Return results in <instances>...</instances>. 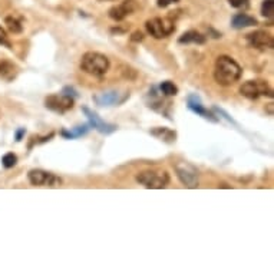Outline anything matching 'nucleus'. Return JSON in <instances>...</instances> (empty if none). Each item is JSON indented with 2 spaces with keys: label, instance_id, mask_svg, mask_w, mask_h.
Listing matches in <instances>:
<instances>
[{
  "label": "nucleus",
  "instance_id": "16",
  "mask_svg": "<svg viewBox=\"0 0 274 274\" xmlns=\"http://www.w3.org/2000/svg\"><path fill=\"white\" fill-rule=\"evenodd\" d=\"M17 75V68L12 62L0 61V78L5 81H13Z\"/></svg>",
  "mask_w": 274,
  "mask_h": 274
},
{
  "label": "nucleus",
  "instance_id": "13",
  "mask_svg": "<svg viewBox=\"0 0 274 274\" xmlns=\"http://www.w3.org/2000/svg\"><path fill=\"white\" fill-rule=\"evenodd\" d=\"M130 95H123L121 96V93L116 91L111 92H102L99 95L93 96V101L98 104L99 107H112V105H119L122 102H125V99L128 98Z\"/></svg>",
  "mask_w": 274,
  "mask_h": 274
},
{
  "label": "nucleus",
  "instance_id": "29",
  "mask_svg": "<svg viewBox=\"0 0 274 274\" xmlns=\"http://www.w3.org/2000/svg\"><path fill=\"white\" fill-rule=\"evenodd\" d=\"M144 40V33L142 32H134L132 33V36H131V42H135V43H138V42H142Z\"/></svg>",
  "mask_w": 274,
  "mask_h": 274
},
{
  "label": "nucleus",
  "instance_id": "2",
  "mask_svg": "<svg viewBox=\"0 0 274 274\" xmlns=\"http://www.w3.org/2000/svg\"><path fill=\"white\" fill-rule=\"evenodd\" d=\"M109 66H111L109 59L99 52H86L81 59V69L91 77H104L109 70Z\"/></svg>",
  "mask_w": 274,
  "mask_h": 274
},
{
  "label": "nucleus",
  "instance_id": "10",
  "mask_svg": "<svg viewBox=\"0 0 274 274\" xmlns=\"http://www.w3.org/2000/svg\"><path fill=\"white\" fill-rule=\"evenodd\" d=\"M139 9L137 0H123L121 5H116L108 10L109 17L115 20V22H121L128 15H132L134 12H137Z\"/></svg>",
  "mask_w": 274,
  "mask_h": 274
},
{
  "label": "nucleus",
  "instance_id": "32",
  "mask_svg": "<svg viewBox=\"0 0 274 274\" xmlns=\"http://www.w3.org/2000/svg\"><path fill=\"white\" fill-rule=\"evenodd\" d=\"M268 115H273V104H268Z\"/></svg>",
  "mask_w": 274,
  "mask_h": 274
},
{
  "label": "nucleus",
  "instance_id": "3",
  "mask_svg": "<svg viewBox=\"0 0 274 274\" xmlns=\"http://www.w3.org/2000/svg\"><path fill=\"white\" fill-rule=\"evenodd\" d=\"M145 28L154 39H164L176 32V23L171 17H154L151 20H146Z\"/></svg>",
  "mask_w": 274,
  "mask_h": 274
},
{
  "label": "nucleus",
  "instance_id": "24",
  "mask_svg": "<svg viewBox=\"0 0 274 274\" xmlns=\"http://www.w3.org/2000/svg\"><path fill=\"white\" fill-rule=\"evenodd\" d=\"M213 111H214V112H215V114H217V115H221V116H222V118H226V119H227V121H229V122H231V123H234V125H237V122L234 121V119H233V118H231V116H230V115L227 114V112H226V111H224V109H221V108L214 107V108H213Z\"/></svg>",
  "mask_w": 274,
  "mask_h": 274
},
{
  "label": "nucleus",
  "instance_id": "4",
  "mask_svg": "<svg viewBox=\"0 0 274 274\" xmlns=\"http://www.w3.org/2000/svg\"><path fill=\"white\" fill-rule=\"evenodd\" d=\"M137 181L145 188L162 190L169 184V176L165 171H142L137 176Z\"/></svg>",
  "mask_w": 274,
  "mask_h": 274
},
{
  "label": "nucleus",
  "instance_id": "26",
  "mask_svg": "<svg viewBox=\"0 0 274 274\" xmlns=\"http://www.w3.org/2000/svg\"><path fill=\"white\" fill-rule=\"evenodd\" d=\"M0 45L2 46H6V47H10V42H9L8 39V35H6V32H5V29L0 26Z\"/></svg>",
  "mask_w": 274,
  "mask_h": 274
},
{
  "label": "nucleus",
  "instance_id": "33",
  "mask_svg": "<svg viewBox=\"0 0 274 274\" xmlns=\"http://www.w3.org/2000/svg\"><path fill=\"white\" fill-rule=\"evenodd\" d=\"M220 187H221V188H230L229 185H226V184H221Z\"/></svg>",
  "mask_w": 274,
  "mask_h": 274
},
{
  "label": "nucleus",
  "instance_id": "8",
  "mask_svg": "<svg viewBox=\"0 0 274 274\" xmlns=\"http://www.w3.org/2000/svg\"><path fill=\"white\" fill-rule=\"evenodd\" d=\"M45 107L55 114H65L73 108V98L66 95H49L45 99Z\"/></svg>",
  "mask_w": 274,
  "mask_h": 274
},
{
  "label": "nucleus",
  "instance_id": "20",
  "mask_svg": "<svg viewBox=\"0 0 274 274\" xmlns=\"http://www.w3.org/2000/svg\"><path fill=\"white\" fill-rule=\"evenodd\" d=\"M160 91L161 93H164L165 96H176L177 93H178V88L174 85V82L164 81V82L160 85Z\"/></svg>",
  "mask_w": 274,
  "mask_h": 274
},
{
  "label": "nucleus",
  "instance_id": "15",
  "mask_svg": "<svg viewBox=\"0 0 274 274\" xmlns=\"http://www.w3.org/2000/svg\"><path fill=\"white\" fill-rule=\"evenodd\" d=\"M207 42V38L197 31H188L183 33L178 38V43L180 45H188V43H195V45H204Z\"/></svg>",
  "mask_w": 274,
  "mask_h": 274
},
{
  "label": "nucleus",
  "instance_id": "12",
  "mask_svg": "<svg viewBox=\"0 0 274 274\" xmlns=\"http://www.w3.org/2000/svg\"><path fill=\"white\" fill-rule=\"evenodd\" d=\"M187 104H188V109H190L191 112L197 114L198 116H203L207 121L218 122V119H220L214 112H211V111H208V109L203 107V104H201V101H200L197 95H190L188 99H187Z\"/></svg>",
  "mask_w": 274,
  "mask_h": 274
},
{
  "label": "nucleus",
  "instance_id": "34",
  "mask_svg": "<svg viewBox=\"0 0 274 274\" xmlns=\"http://www.w3.org/2000/svg\"><path fill=\"white\" fill-rule=\"evenodd\" d=\"M99 2H116V0H99Z\"/></svg>",
  "mask_w": 274,
  "mask_h": 274
},
{
  "label": "nucleus",
  "instance_id": "1",
  "mask_svg": "<svg viewBox=\"0 0 274 274\" xmlns=\"http://www.w3.org/2000/svg\"><path fill=\"white\" fill-rule=\"evenodd\" d=\"M243 69L231 56L221 55L215 61L214 66V79L221 86H231L240 81Z\"/></svg>",
  "mask_w": 274,
  "mask_h": 274
},
{
  "label": "nucleus",
  "instance_id": "6",
  "mask_svg": "<svg viewBox=\"0 0 274 274\" xmlns=\"http://www.w3.org/2000/svg\"><path fill=\"white\" fill-rule=\"evenodd\" d=\"M28 180L33 187H51V188H55V187H59L62 184V180L59 177H56L52 172H47L45 169H39V168L31 169L28 172Z\"/></svg>",
  "mask_w": 274,
  "mask_h": 274
},
{
  "label": "nucleus",
  "instance_id": "11",
  "mask_svg": "<svg viewBox=\"0 0 274 274\" xmlns=\"http://www.w3.org/2000/svg\"><path fill=\"white\" fill-rule=\"evenodd\" d=\"M82 111H84L85 116H86V118H88V121H89V127L95 128V130L98 131V132H101V134H104V135H109V134H112V132L116 131V125L102 121V119L98 116V114H96V112H93V111H91L89 108L84 107L82 108Z\"/></svg>",
  "mask_w": 274,
  "mask_h": 274
},
{
  "label": "nucleus",
  "instance_id": "5",
  "mask_svg": "<svg viewBox=\"0 0 274 274\" xmlns=\"http://www.w3.org/2000/svg\"><path fill=\"white\" fill-rule=\"evenodd\" d=\"M240 93L250 101H256L260 96L273 98V91L266 81H247L240 86Z\"/></svg>",
  "mask_w": 274,
  "mask_h": 274
},
{
  "label": "nucleus",
  "instance_id": "14",
  "mask_svg": "<svg viewBox=\"0 0 274 274\" xmlns=\"http://www.w3.org/2000/svg\"><path fill=\"white\" fill-rule=\"evenodd\" d=\"M257 24V19H254L253 16L247 13H237L231 19V26L234 29H245V28H252Z\"/></svg>",
  "mask_w": 274,
  "mask_h": 274
},
{
  "label": "nucleus",
  "instance_id": "31",
  "mask_svg": "<svg viewBox=\"0 0 274 274\" xmlns=\"http://www.w3.org/2000/svg\"><path fill=\"white\" fill-rule=\"evenodd\" d=\"M208 32H210V35H211V38H214V39L221 38V33H218V32L214 31L213 28H210V29H208Z\"/></svg>",
  "mask_w": 274,
  "mask_h": 274
},
{
  "label": "nucleus",
  "instance_id": "21",
  "mask_svg": "<svg viewBox=\"0 0 274 274\" xmlns=\"http://www.w3.org/2000/svg\"><path fill=\"white\" fill-rule=\"evenodd\" d=\"M5 23H6L8 29L12 32V33H22L23 31L22 23L19 22L16 17H13V16H8V17L5 19Z\"/></svg>",
  "mask_w": 274,
  "mask_h": 274
},
{
  "label": "nucleus",
  "instance_id": "7",
  "mask_svg": "<svg viewBox=\"0 0 274 274\" xmlns=\"http://www.w3.org/2000/svg\"><path fill=\"white\" fill-rule=\"evenodd\" d=\"M176 172L178 180L187 188H197L198 187V171L194 165L188 162H178L176 165Z\"/></svg>",
  "mask_w": 274,
  "mask_h": 274
},
{
  "label": "nucleus",
  "instance_id": "9",
  "mask_svg": "<svg viewBox=\"0 0 274 274\" xmlns=\"http://www.w3.org/2000/svg\"><path fill=\"white\" fill-rule=\"evenodd\" d=\"M245 40H247V45L253 49L267 51V49H273L274 47L273 36L264 31H256L253 33H248Z\"/></svg>",
  "mask_w": 274,
  "mask_h": 274
},
{
  "label": "nucleus",
  "instance_id": "18",
  "mask_svg": "<svg viewBox=\"0 0 274 274\" xmlns=\"http://www.w3.org/2000/svg\"><path fill=\"white\" fill-rule=\"evenodd\" d=\"M146 104L148 107L153 108L154 111H160L162 112V107H164V101L161 98V95L157 92V88L154 86L151 88V91L148 92V96H146Z\"/></svg>",
  "mask_w": 274,
  "mask_h": 274
},
{
  "label": "nucleus",
  "instance_id": "22",
  "mask_svg": "<svg viewBox=\"0 0 274 274\" xmlns=\"http://www.w3.org/2000/svg\"><path fill=\"white\" fill-rule=\"evenodd\" d=\"M261 15L264 16V17H273L274 13V0H263V3H261Z\"/></svg>",
  "mask_w": 274,
  "mask_h": 274
},
{
  "label": "nucleus",
  "instance_id": "19",
  "mask_svg": "<svg viewBox=\"0 0 274 274\" xmlns=\"http://www.w3.org/2000/svg\"><path fill=\"white\" fill-rule=\"evenodd\" d=\"M89 123L88 125H81V127H77V128H73V130H62L61 131V135L63 138H66V139H73V138H79L82 137V135H86L88 134V131H89Z\"/></svg>",
  "mask_w": 274,
  "mask_h": 274
},
{
  "label": "nucleus",
  "instance_id": "27",
  "mask_svg": "<svg viewBox=\"0 0 274 274\" xmlns=\"http://www.w3.org/2000/svg\"><path fill=\"white\" fill-rule=\"evenodd\" d=\"M178 2L180 0H157V5H158V8L165 9L168 6H171V5H176Z\"/></svg>",
  "mask_w": 274,
  "mask_h": 274
},
{
  "label": "nucleus",
  "instance_id": "25",
  "mask_svg": "<svg viewBox=\"0 0 274 274\" xmlns=\"http://www.w3.org/2000/svg\"><path fill=\"white\" fill-rule=\"evenodd\" d=\"M248 2H250V0H229L230 5L236 9L247 8V6H248Z\"/></svg>",
  "mask_w": 274,
  "mask_h": 274
},
{
  "label": "nucleus",
  "instance_id": "17",
  "mask_svg": "<svg viewBox=\"0 0 274 274\" xmlns=\"http://www.w3.org/2000/svg\"><path fill=\"white\" fill-rule=\"evenodd\" d=\"M151 135H154L155 138H158V139H162L164 142H168V144L174 142L177 138L176 131L169 130V128H164V127H162V128L158 127V128L151 130Z\"/></svg>",
  "mask_w": 274,
  "mask_h": 274
},
{
  "label": "nucleus",
  "instance_id": "28",
  "mask_svg": "<svg viewBox=\"0 0 274 274\" xmlns=\"http://www.w3.org/2000/svg\"><path fill=\"white\" fill-rule=\"evenodd\" d=\"M62 93H63V95H66V96H70V98H73V99L78 96L77 91H75L73 88H70V86H65V88H63V91H62Z\"/></svg>",
  "mask_w": 274,
  "mask_h": 274
},
{
  "label": "nucleus",
  "instance_id": "30",
  "mask_svg": "<svg viewBox=\"0 0 274 274\" xmlns=\"http://www.w3.org/2000/svg\"><path fill=\"white\" fill-rule=\"evenodd\" d=\"M24 134H26V130H24V128H19V130L16 131V141H17V142L22 141L23 137H24Z\"/></svg>",
  "mask_w": 274,
  "mask_h": 274
},
{
  "label": "nucleus",
  "instance_id": "23",
  "mask_svg": "<svg viewBox=\"0 0 274 274\" xmlns=\"http://www.w3.org/2000/svg\"><path fill=\"white\" fill-rule=\"evenodd\" d=\"M17 164V157L13 153L5 154L2 157V165L5 168H13Z\"/></svg>",
  "mask_w": 274,
  "mask_h": 274
}]
</instances>
